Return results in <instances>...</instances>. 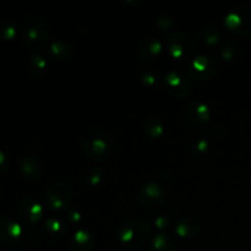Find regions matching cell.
Wrapping results in <instances>:
<instances>
[{"mask_svg": "<svg viewBox=\"0 0 251 251\" xmlns=\"http://www.w3.org/2000/svg\"><path fill=\"white\" fill-rule=\"evenodd\" d=\"M115 149L114 136L108 130L93 127L81 139V150L86 158L95 163H103L112 157Z\"/></svg>", "mask_w": 251, "mask_h": 251, "instance_id": "6da1fadb", "label": "cell"}, {"mask_svg": "<svg viewBox=\"0 0 251 251\" xmlns=\"http://www.w3.org/2000/svg\"><path fill=\"white\" fill-rule=\"evenodd\" d=\"M19 33L22 41L33 50L46 48L50 41V27L37 15H26L19 24Z\"/></svg>", "mask_w": 251, "mask_h": 251, "instance_id": "7a4b0ae2", "label": "cell"}, {"mask_svg": "<svg viewBox=\"0 0 251 251\" xmlns=\"http://www.w3.org/2000/svg\"><path fill=\"white\" fill-rule=\"evenodd\" d=\"M152 228L149 222L140 218H132L120 223L117 229V238L127 249H139L151 238Z\"/></svg>", "mask_w": 251, "mask_h": 251, "instance_id": "3957f363", "label": "cell"}, {"mask_svg": "<svg viewBox=\"0 0 251 251\" xmlns=\"http://www.w3.org/2000/svg\"><path fill=\"white\" fill-rule=\"evenodd\" d=\"M225 26L237 37H251V6L237 4L230 7L225 17Z\"/></svg>", "mask_w": 251, "mask_h": 251, "instance_id": "277c9868", "label": "cell"}, {"mask_svg": "<svg viewBox=\"0 0 251 251\" xmlns=\"http://www.w3.org/2000/svg\"><path fill=\"white\" fill-rule=\"evenodd\" d=\"M43 199L51 210H65L73 200V189L66 181L55 180L46 189Z\"/></svg>", "mask_w": 251, "mask_h": 251, "instance_id": "5b68a950", "label": "cell"}, {"mask_svg": "<svg viewBox=\"0 0 251 251\" xmlns=\"http://www.w3.org/2000/svg\"><path fill=\"white\" fill-rule=\"evenodd\" d=\"M166 49L169 55L176 60L185 63L189 61L194 55V42L186 34L181 32H173L171 34H167Z\"/></svg>", "mask_w": 251, "mask_h": 251, "instance_id": "8992f818", "label": "cell"}, {"mask_svg": "<svg viewBox=\"0 0 251 251\" xmlns=\"http://www.w3.org/2000/svg\"><path fill=\"white\" fill-rule=\"evenodd\" d=\"M218 70V61L215 56L210 54H201L191 60L188 68L190 78L196 82H206L216 75Z\"/></svg>", "mask_w": 251, "mask_h": 251, "instance_id": "52a82bcc", "label": "cell"}, {"mask_svg": "<svg viewBox=\"0 0 251 251\" xmlns=\"http://www.w3.org/2000/svg\"><path fill=\"white\" fill-rule=\"evenodd\" d=\"M16 213L22 223L27 226H33L38 223L43 217V206L31 196H25L20 199L16 205Z\"/></svg>", "mask_w": 251, "mask_h": 251, "instance_id": "ba28073f", "label": "cell"}, {"mask_svg": "<svg viewBox=\"0 0 251 251\" xmlns=\"http://www.w3.org/2000/svg\"><path fill=\"white\" fill-rule=\"evenodd\" d=\"M164 90L174 98L184 100L188 98L193 92V86L189 82L188 78L184 77L176 71L171 70L163 76Z\"/></svg>", "mask_w": 251, "mask_h": 251, "instance_id": "9c48e42d", "label": "cell"}, {"mask_svg": "<svg viewBox=\"0 0 251 251\" xmlns=\"http://www.w3.org/2000/svg\"><path fill=\"white\" fill-rule=\"evenodd\" d=\"M186 122L194 127V129H206L210 125L212 119V113L207 104L201 100H193L188 104L185 109Z\"/></svg>", "mask_w": 251, "mask_h": 251, "instance_id": "30bf717a", "label": "cell"}, {"mask_svg": "<svg viewBox=\"0 0 251 251\" xmlns=\"http://www.w3.org/2000/svg\"><path fill=\"white\" fill-rule=\"evenodd\" d=\"M164 199H166L164 189L153 181L144 184L137 191V201L144 207H158L163 203Z\"/></svg>", "mask_w": 251, "mask_h": 251, "instance_id": "8fae6325", "label": "cell"}, {"mask_svg": "<svg viewBox=\"0 0 251 251\" xmlns=\"http://www.w3.org/2000/svg\"><path fill=\"white\" fill-rule=\"evenodd\" d=\"M24 235L19 222L7 215H0V240L6 244H15Z\"/></svg>", "mask_w": 251, "mask_h": 251, "instance_id": "7c38bea8", "label": "cell"}, {"mask_svg": "<svg viewBox=\"0 0 251 251\" xmlns=\"http://www.w3.org/2000/svg\"><path fill=\"white\" fill-rule=\"evenodd\" d=\"M19 172L25 180L29 181V183H36V181L41 180V178L43 176L44 169L41 162L36 157L27 154V156L20 158Z\"/></svg>", "mask_w": 251, "mask_h": 251, "instance_id": "4fadbf2b", "label": "cell"}, {"mask_svg": "<svg viewBox=\"0 0 251 251\" xmlns=\"http://www.w3.org/2000/svg\"><path fill=\"white\" fill-rule=\"evenodd\" d=\"M163 51V44L153 37H146L141 39L137 48V54L142 60L152 61L158 58Z\"/></svg>", "mask_w": 251, "mask_h": 251, "instance_id": "5bb4252c", "label": "cell"}, {"mask_svg": "<svg viewBox=\"0 0 251 251\" xmlns=\"http://www.w3.org/2000/svg\"><path fill=\"white\" fill-rule=\"evenodd\" d=\"M174 232L180 238H195L200 234L201 225L196 218L184 216L176 221L174 226Z\"/></svg>", "mask_w": 251, "mask_h": 251, "instance_id": "9a60e30c", "label": "cell"}, {"mask_svg": "<svg viewBox=\"0 0 251 251\" xmlns=\"http://www.w3.org/2000/svg\"><path fill=\"white\" fill-rule=\"evenodd\" d=\"M48 55L55 63H66L74 56V48L69 42L59 39L49 44Z\"/></svg>", "mask_w": 251, "mask_h": 251, "instance_id": "2e32d148", "label": "cell"}, {"mask_svg": "<svg viewBox=\"0 0 251 251\" xmlns=\"http://www.w3.org/2000/svg\"><path fill=\"white\" fill-rule=\"evenodd\" d=\"M178 239L169 232H161L152 238L149 251H176Z\"/></svg>", "mask_w": 251, "mask_h": 251, "instance_id": "e0dca14e", "label": "cell"}, {"mask_svg": "<svg viewBox=\"0 0 251 251\" xmlns=\"http://www.w3.org/2000/svg\"><path fill=\"white\" fill-rule=\"evenodd\" d=\"M96 239L87 229H80L73 235L70 242L71 251H93Z\"/></svg>", "mask_w": 251, "mask_h": 251, "instance_id": "ac0fdd59", "label": "cell"}, {"mask_svg": "<svg viewBox=\"0 0 251 251\" xmlns=\"http://www.w3.org/2000/svg\"><path fill=\"white\" fill-rule=\"evenodd\" d=\"M142 130H144V134L152 140L161 139L166 132L163 123L157 117L146 118L144 120V124H142Z\"/></svg>", "mask_w": 251, "mask_h": 251, "instance_id": "d6986e66", "label": "cell"}, {"mask_svg": "<svg viewBox=\"0 0 251 251\" xmlns=\"http://www.w3.org/2000/svg\"><path fill=\"white\" fill-rule=\"evenodd\" d=\"M200 38L207 47H216L221 41V34L217 27L208 22L200 29Z\"/></svg>", "mask_w": 251, "mask_h": 251, "instance_id": "ffe728a7", "label": "cell"}, {"mask_svg": "<svg viewBox=\"0 0 251 251\" xmlns=\"http://www.w3.org/2000/svg\"><path fill=\"white\" fill-rule=\"evenodd\" d=\"M221 56L225 59L227 63L234 64L240 59V48L235 42L227 41L223 43L221 48Z\"/></svg>", "mask_w": 251, "mask_h": 251, "instance_id": "44dd1931", "label": "cell"}, {"mask_svg": "<svg viewBox=\"0 0 251 251\" xmlns=\"http://www.w3.org/2000/svg\"><path fill=\"white\" fill-rule=\"evenodd\" d=\"M154 25L158 28L159 32H163V33L171 34L173 33V29L176 28V21L173 16H171L169 14L166 12H162L158 16H156L154 19Z\"/></svg>", "mask_w": 251, "mask_h": 251, "instance_id": "7402d4cb", "label": "cell"}, {"mask_svg": "<svg viewBox=\"0 0 251 251\" xmlns=\"http://www.w3.org/2000/svg\"><path fill=\"white\" fill-rule=\"evenodd\" d=\"M47 68H48V61L41 54H33L29 56L28 69L33 76H42L47 71Z\"/></svg>", "mask_w": 251, "mask_h": 251, "instance_id": "603a6c76", "label": "cell"}, {"mask_svg": "<svg viewBox=\"0 0 251 251\" xmlns=\"http://www.w3.org/2000/svg\"><path fill=\"white\" fill-rule=\"evenodd\" d=\"M44 227H46L47 233H48L50 237L58 238V239L63 238L64 235L68 233V227H66L61 221H59L58 218L51 217L49 218V220H47Z\"/></svg>", "mask_w": 251, "mask_h": 251, "instance_id": "cb8c5ba5", "label": "cell"}, {"mask_svg": "<svg viewBox=\"0 0 251 251\" xmlns=\"http://www.w3.org/2000/svg\"><path fill=\"white\" fill-rule=\"evenodd\" d=\"M19 29L14 25V22L9 19L0 20V41L10 42L17 36Z\"/></svg>", "mask_w": 251, "mask_h": 251, "instance_id": "d4e9b609", "label": "cell"}, {"mask_svg": "<svg viewBox=\"0 0 251 251\" xmlns=\"http://www.w3.org/2000/svg\"><path fill=\"white\" fill-rule=\"evenodd\" d=\"M103 178V173L100 168L97 167H92V168L85 169V172L81 176V180L85 185L88 186H97L100 185V180Z\"/></svg>", "mask_w": 251, "mask_h": 251, "instance_id": "484cf974", "label": "cell"}, {"mask_svg": "<svg viewBox=\"0 0 251 251\" xmlns=\"http://www.w3.org/2000/svg\"><path fill=\"white\" fill-rule=\"evenodd\" d=\"M208 145L207 140L205 139H196L194 140L193 144L190 145V150L193 151V156L195 157H201L203 154H206V152L208 151Z\"/></svg>", "mask_w": 251, "mask_h": 251, "instance_id": "4316f807", "label": "cell"}, {"mask_svg": "<svg viewBox=\"0 0 251 251\" xmlns=\"http://www.w3.org/2000/svg\"><path fill=\"white\" fill-rule=\"evenodd\" d=\"M140 80H141V82L144 83L145 86L152 87V86H154L157 83L158 77H157V74L152 73V71L150 70H144L140 74Z\"/></svg>", "mask_w": 251, "mask_h": 251, "instance_id": "83f0119b", "label": "cell"}, {"mask_svg": "<svg viewBox=\"0 0 251 251\" xmlns=\"http://www.w3.org/2000/svg\"><path fill=\"white\" fill-rule=\"evenodd\" d=\"M7 167H9V159H7L6 153L2 150H0V176L6 172Z\"/></svg>", "mask_w": 251, "mask_h": 251, "instance_id": "f1b7e54d", "label": "cell"}, {"mask_svg": "<svg viewBox=\"0 0 251 251\" xmlns=\"http://www.w3.org/2000/svg\"><path fill=\"white\" fill-rule=\"evenodd\" d=\"M69 218H70V221H71V218H74V221H73V223H76V222H78V221H80V215H78L77 212H71L70 213V216H69Z\"/></svg>", "mask_w": 251, "mask_h": 251, "instance_id": "f546056e", "label": "cell"}, {"mask_svg": "<svg viewBox=\"0 0 251 251\" xmlns=\"http://www.w3.org/2000/svg\"><path fill=\"white\" fill-rule=\"evenodd\" d=\"M4 251H20V250H19V249H16V248L9 247V248H6V249H5Z\"/></svg>", "mask_w": 251, "mask_h": 251, "instance_id": "4dcf8cb0", "label": "cell"}, {"mask_svg": "<svg viewBox=\"0 0 251 251\" xmlns=\"http://www.w3.org/2000/svg\"><path fill=\"white\" fill-rule=\"evenodd\" d=\"M250 88H251V80H250Z\"/></svg>", "mask_w": 251, "mask_h": 251, "instance_id": "1f68e13d", "label": "cell"}]
</instances>
